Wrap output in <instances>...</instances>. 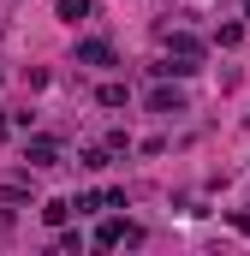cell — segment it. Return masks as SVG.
I'll use <instances>...</instances> for the list:
<instances>
[{
    "label": "cell",
    "mask_w": 250,
    "mask_h": 256,
    "mask_svg": "<svg viewBox=\"0 0 250 256\" xmlns=\"http://www.w3.org/2000/svg\"><path fill=\"white\" fill-rule=\"evenodd\" d=\"M24 161H30V167H54V161H60V143H54V137H30V143H24Z\"/></svg>",
    "instance_id": "4"
},
{
    "label": "cell",
    "mask_w": 250,
    "mask_h": 256,
    "mask_svg": "<svg viewBox=\"0 0 250 256\" xmlns=\"http://www.w3.org/2000/svg\"><path fill=\"white\" fill-rule=\"evenodd\" d=\"M96 102H102V108H125V84H102Z\"/></svg>",
    "instance_id": "8"
},
{
    "label": "cell",
    "mask_w": 250,
    "mask_h": 256,
    "mask_svg": "<svg viewBox=\"0 0 250 256\" xmlns=\"http://www.w3.org/2000/svg\"><path fill=\"white\" fill-rule=\"evenodd\" d=\"M78 161H84V167H90V173H102V167H108V161H114V149H108V143H102V149H84V155H78Z\"/></svg>",
    "instance_id": "7"
},
{
    "label": "cell",
    "mask_w": 250,
    "mask_h": 256,
    "mask_svg": "<svg viewBox=\"0 0 250 256\" xmlns=\"http://www.w3.org/2000/svg\"><path fill=\"white\" fill-rule=\"evenodd\" d=\"M149 114H185V90L155 84V90H149Z\"/></svg>",
    "instance_id": "3"
},
{
    "label": "cell",
    "mask_w": 250,
    "mask_h": 256,
    "mask_svg": "<svg viewBox=\"0 0 250 256\" xmlns=\"http://www.w3.org/2000/svg\"><path fill=\"white\" fill-rule=\"evenodd\" d=\"M96 244H102V250H120V244H143V226H131V220H120V214H108V220L96 226Z\"/></svg>",
    "instance_id": "1"
},
{
    "label": "cell",
    "mask_w": 250,
    "mask_h": 256,
    "mask_svg": "<svg viewBox=\"0 0 250 256\" xmlns=\"http://www.w3.org/2000/svg\"><path fill=\"white\" fill-rule=\"evenodd\" d=\"M54 12H60L66 24H78V18H90V0H54Z\"/></svg>",
    "instance_id": "6"
},
{
    "label": "cell",
    "mask_w": 250,
    "mask_h": 256,
    "mask_svg": "<svg viewBox=\"0 0 250 256\" xmlns=\"http://www.w3.org/2000/svg\"><path fill=\"white\" fill-rule=\"evenodd\" d=\"M244 18H250V0H244Z\"/></svg>",
    "instance_id": "12"
},
{
    "label": "cell",
    "mask_w": 250,
    "mask_h": 256,
    "mask_svg": "<svg viewBox=\"0 0 250 256\" xmlns=\"http://www.w3.org/2000/svg\"><path fill=\"white\" fill-rule=\"evenodd\" d=\"M42 220H48V226H66V220H72V202H66V196H48V202H42Z\"/></svg>",
    "instance_id": "5"
},
{
    "label": "cell",
    "mask_w": 250,
    "mask_h": 256,
    "mask_svg": "<svg viewBox=\"0 0 250 256\" xmlns=\"http://www.w3.org/2000/svg\"><path fill=\"white\" fill-rule=\"evenodd\" d=\"M0 131H6V108H0Z\"/></svg>",
    "instance_id": "11"
},
{
    "label": "cell",
    "mask_w": 250,
    "mask_h": 256,
    "mask_svg": "<svg viewBox=\"0 0 250 256\" xmlns=\"http://www.w3.org/2000/svg\"><path fill=\"white\" fill-rule=\"evenodd\" d=\"M78 66H120V54H114V42L90 36V42H78Z\"/></svg>",
    "instance_id": "2"
},
{
    "label": "cell",
    "mask_w": 250,
    "mask_h": 256,
    "mask_svg": "<svg viewBox=\"0 0 250 256\" xmlns=\"http://www.w3.org/2000/svg\"><path fill=\"white\" fill-rule=\"evenodd\" d=\"M96 208H102V191H84L78 202H72V214H96Z\"/></svg>",
    "instance_id": "9"
},
{
    "label": "cell",
    "mask_w": 250,
    "mask_h": 256,
    "mask_svg": "<svg viewBox=\"0 0 250 256\" xmlns=\"http://www.w3.org/2000/svg\"><path fill=\"white\" fill-rule=\"evenodd\" d=\"M54 232H60V250H66V256L84 250V232H66V226H54Z\"/></svg>",
    "instance_id": "10"
}]
</instances>
